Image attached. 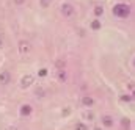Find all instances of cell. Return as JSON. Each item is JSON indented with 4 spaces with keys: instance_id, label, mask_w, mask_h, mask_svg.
<instances>
[{
    "instance_id": "obj_1",
    "label": "cell",
    "mask_w": 135,
    "mask_h": 130,
    "mask_svg": "<svg viewBox=\"0 0 135 130\" xmlns=\"http://www.w3.org/2000/svg\"><path fill=\"white\" fill-rule=\"evenodd\" d=\"M112 13L118 19H127L131 16V13H132V6L127 5V3H116L112 8Z\"/></svg>"
},
{
    "instance_id": "obj_2",
    "label": "cell",
    "mask_w": 135,
    "mask_h": 130,
    "mask_svg": "<svg viewBox=\"0 0 135 130\" xmlns=\"http://www.w3.org/2000/svg\"><path fill=\"white\" fill-rule=\"evenodd\" d=\"M74 13H75V9H74V6L71 5V3H63L61 5V14L65 16V17H72L74 16Z\"/></svg>"
},
{
    "instance_id": "obj_3",
    "label": "cell",
    "mask_w": 135,
    "mask_h": 130,
    "mask_svg": "<svg viewBox=\"0 0 135 130\" xmlns=\"http://www.w3.org/2000/svg\"><path fill=\"white\" fill-rule=\"evenodd\" d=\"M33 82H35V78H33V75H30V74H27V75H24L22 77V80H21V88H28L30 85H33Z\"/></svg>"
},
{
    "instance_id": "obj_4",
    "label": "cell",
    "mask_w": 135,
    "mask_h": 130,
    "mask_svg": "<svg viewBox=\"0 0 135 130\" xmlns=\"http://www.w3.org/2000/svg\"><path fill=\"white\" fill-rule=\"evenodd\" d=\"M19 113H21V116H30L32 113H33V107L32 105H28V103H25V105H22L21 107V110H19Z\"/></svg>"
},
{
    "instance_id": "obj_5",
    "label": "cell",
    "mask_w": 135,
    "mask_h": 130,
    "mask_svg": "<svg viewBox=\"0 0 135 130\" xmlns=\"http://www.w3.org/2000/svg\"><path fill=\"white\" fill-rule=\"evenodd\" d=\"M11 82V74L8 71H2L0 72V83L2 85H8Z\"/></svg>"
},
{
    "instance_id": "obj_6",
    "label": "cell",
    "mask_w": 135,
    "mask_h": 130,
    "mask_svg": "<svg viewBox=\"0 0 135 130\" xmlns=\"http://www.w3.org/2000/svg\"><path fill=\"white\" fill-rule=\"evenodd\" d=\"M19 52H21L22 55H27V53L30 52V42L21 41V42H19Z\"/></svg>"
},
{
    "instance_id": "obj_7",
    "label": "cell",
    "mask_w": 135,
    "mask_h": 130,
    "mask_svg": "<svg viewBox=\"0 0 135 130\" xmlns=\"http://www.w3.org/2000/svg\"><path fill=\"white\" fill-rule=\"evenodd\" d=\"M80 103H82L83 107H93V105H94V99L90 97V96H83V97L80 99Z\"/></svg>"
},
{
    "instance_id": "obj_8",
    "label": "cell",
    "mask_w": 135,
    "mask_h": 130,
    "mask_svg": "<svg viewBox=\"0 0 135 130\" xmlns=\"http://www.w3.org/2000/svg\"><path fill=\"white\" fill-rule=\"evenodd\" d=\"M101 122H102V126H104V127H112V126H113V118H112V116H108V114H107V116L104 114V116L101 118Z\"/></svg>"
},
{
    "instance_id": "obj_9",
    "label": "cell",
    "mask_w": 135,
    "mask_h": 130,
    "mask_svg": "<svg viewBox=\"0 0 135 130\" xmlns=\"http://www.w3.org/2000/svg\"><path fill=\"white\" fill-rule=\"evenodd\" d=\"M57 74H58V78H60V82H61V83H65V82L68 80V72L65 71V69H61V71H58Z\"/></svg>"
},
{
    "instance_id": "obj_10",
    "label": "cell",
    "mask_w": 135,
    "mask_h": 130,
    "mask_svg": "<svg viewBox=\"0 0 135 130\" xmlns=\"http://www.w3.org/2000/svg\"><path fill=\"white\" fill-rule=\"evenodd\" d=\"M74 130H88V126L83 124V122H77V124L74 126Z\"/></svg>"
},
{
    "instance_id": "obj_11",
    "label": "cell",
    "mask_w": 135,
    "mask_h": 130,
    "mask_svg": "<svg viewBox=\"0 0 135 130\" xmlns=\"http://www.w3.org/2000/svg\"><path fill=\"white\" fill-rule=\"evenodd\" d=\"M90 27H91L93 30H99V28H101V22H99L98 19H94V21L90 24Z\"/></svg>"
},
{
    "instance_id": "obj_12",
    "label": "cell",
    "mask_w": 135,
    "mask_h": 130,
    "mask_svg": "<svg viewBox=\"0 0 135 130\" xmlns=\"http://www.w3.org/2000/svg\"><path fill=\"white\" fill-rule=\"evenodd\" d=\"M102 13H104V6H102V5H96V6H94V14H96V16H101Z\"/></svg>"
},
{
    "instance_id": "obj_13",
    "label": "cell",
    "mask_w": 135,
    "mask_h": 130,
    "mask_svg": "<svg viewBox=\"0 0 135 130\" xmlns=\"http://www.w3.org/2000/svg\"><path fill=\"white\" fill-rule=\"evenodd\" d=\"M38 75H39V77H46V75H47V69H39Z\"/></svg>"
},
{
    "instance_id": "obj_14",
    "label": "cell",
    "mask_w": 135,
    "mask_h": 130,
    "mask_svg": "<svg viewBox=\"0 0 135 130\" xmlns=\"http://www.w3.org/2000/svg\"><path fill=\"white\" fill-rule=\"evenodd\" d=\"M85 118L86 119H94V114L93 113H85Z\"/></svg>"
},
{
    "instance_id": "obj_15",
    "label": "cell",
    "mask_w": 135,
    "mask_h": 130,
    "mask_svg": "<svg viewBox=\"0 0 135 130\" xmlns=\"http://www.w3.org/2000/svg\"><path fill=\"white\" fill-rule=\"evenodd\" d=\"M14 3H17V5H22V3H24V0H14Z\"/></svg>"
},
{
    "instance_id": "obj_16",
    "label": "cell",
    "mask_w": 135,
    "mask_h": 130,
    "mask_svg": "<svg viewBox=\"0 0 135 130\" xmlns=\"http://www.w3.org/2000/svg\"><path fill=\"white\" fill-rule=\"evenodd\" d=\"M2 44H3V39H2V36H0V47H2Z\"/></svg>"
},
{
    "instance_id": "obj_17",
    "label": "cell",
    "mask_w": 135,
    "mask_h": 130,
    "mask_svg": "<svg viewBox=\"0 0 135 130\" xmlns=\"http://www.w3.org/2000/svg\"><path fill=\"white\" fill-rule=\"evenodd\" d=\"M134 66H135V58H134Z\"/></svg>"
},
{
    "instance_id": "obj_18",
    "label": "cell",
    "mask_w": 135,
    "mask_h": 130,
    "mask_svg": "<svg viewBox=\"0 0 135 130\" xmlns=\"http://www.w3.org/2000/svg\"><path fill=\"white\" fill-rule=\"evenodd\" d=\"M134 99H135V93H134Z\"/></svg>"
},
{
    "instance_id": "obj_19",
    "label": "cell",
    "mask_w": 135,
    "mask_h": 130,
    "mask_svg": "<svg viewBox=\"0 0 135 130\" xmlns=\"http://www.w3.org/2000/svg\"><path fill=\"white\" fill-rule=\"evenodd\" d=\"M96 130H101V129H96Z\"/></svg>"
}]
</instances>
